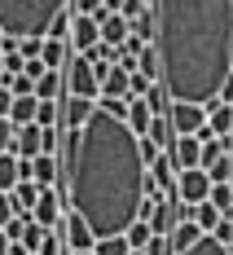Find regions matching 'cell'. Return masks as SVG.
Instances as JSON below:
<instances>
[{
	"label": "cell",
	"mask_w": 233,
	"mask_h": 255,
	"mask_svg": "<svg viewBox=\"0 0 233 255\" xmlns=\"http://www.w3.org/2000/svg\"><path fill=\"white\" fill-rule=\"evenodd\" d=\"M57 163H62L57 194L71 203V211L84 216V225L97 238L132 229L150 194V163L141 158V136L123 119L97 106V115L84 128L75 132L62 128Z\"/></svg>",
	"instance_id": "6da1fadb"
},
{
	"label": "cell",
	"mask_w": 233,
	"mask_h": 255,
	"mask_svg": "<svg viewBox=\"0 0 233 255\" xmlns=\"http://www.w3.org/2000/svg\"><path fill=\"white\" fill-rule=\"evenodd\" d=\"M154 53L172 102H220L233 75V0H154Z\"/></svg>",
	"instance_id": "7a4b0ae2"
},
{
	"label": "cell",
	"mask_w": 233,
	"mask_h": 255,
	"mask_svg": "<svg viewBox=\"0 0 233 255\" xmlns=\"http://www.w3.org/2000/svg\"><path fill=\"white\" fill-rule=\"evenodd\" d=\"M71 0H0V26L4 35H49L57 13H66Z\"/></svg>",
	"instance_id": "3957f363"
},
{
	"label": "cell",
	"mask_w": 233,
	"mask_h": 255,
	"mask_svg": "<svg viewBox=\"0 0 233 255\" xmlns=\"http://www.w3.org/2000/svg\"><path fill=\"white\" fill-rule=\"evenodd\" d=\"M66 93H75V97H102V75H97V66L84 57V53H75L71 57V66H66Z\"/></svg>",
	"instance_id": "277c9868"
},
{
	"label": "cell",
	"mask_w": 233,
	"mask_h": 255,
	"mask_svg": "<svg viewBox=\"0 0 233 255\" xmlns=\"http://www.w3.org/2000/svg\"><path fill=\"white\" fill-rule=\"evenodd\" d=\"M207 110H211V106H198V102H172V110H167L172 132H176V136L203 132V128H207Z\"/></svg>",
	"instance_id": "5b68a950"
},
{
	"label": "cell",
	"mask_w": 233,
	"mask_h": 255,
	"mask_svg": "<svg viewBox=\"0 0 233 255\" xmlns=\"http://www.w3.org/2000/svg\"><path fill=\"white\" fill-rule=\"evenodd\" d=\"M207 194H211V176L203 167H185L181 176H176V198L181 203L198 207V203H207Z\"/></svg>",
	"instance_id": "8992f818"
},
{
	"label": "cell",
	"mask_w": 233,
	"mask_h": 255,
	"mask_svg": "<svg viewBox=\"0 0 233 255\" xmlns=\"http://www.w3.org/2000/svg\"><path fill=\"white\" fill-rule=\"evenodd\" d=\"M176 176H181V167H176V154L163 150L150 163V189H158L163 198H176Z\"/></svg>",
	"instance_id": "52a82bcc"
},
{
	"label": "cell",
	"mask_w": 233,
	"mask_h": 255,
	"mask_svg": "<svg viewBox=\"0 0 233 255\" xmlns=\"http://www.w3.org/2000/svg\"><path fill=\"white\" fill-rule=\"evenodd\" d=\"M57 233H62V242L71 247V251H93L97 247V233L84 225V216L79 211H71V216H62V225H57Z\"/></svg>",
	"instance_id": "ba28073f"
},
{
	"label": "cell",
	"mask_w": 233,
	"mask_h": 255,
	"mask_svg": "<svg viewBox=\"0 0 233 255\" xmlns=\"http://www.w3.org/2000/svg\"><path fill=\"white\" fill-rule=\"evenodd\" d=\"M97 115V102L93 97H75V93H62V124L57 128H66V132H75V128H84L88 119Z\"/></svg>",
	"instance_id": "9c48e42d"
},
{
	"label": "cell",
	"mask_w": 233,
	"mask_h": 255,
	"mask_svg": "<svg viewBox=\"0 0 233 255\" xmlns=\"http://www.w3.org/2000/svg\"><path fill=\"white\" fill-rule=\"evenodd\" d=\"M97 40H102V22L88 18V13H71V49H75V53H88Z\"/></svg>",
	"instance_id": "30bf717a"
},
{
	"label": "cell",
	"mask_w": 233,
	"mask_h": 255,
	"mask_svg": "<svg viewBox=\"0 0 233 255\" xmlns=\"http://www.w3.org/2000/svg\"><path fill=\"white\" fill-rule=\"evenodd\" d=\"M62 207H66V198H62L57 189H44L40 203H35V211H31V220L44 225V229H57V225H62Z\"/></svg>",
	"instance_id": "8fae6325"
},
{
	"label": "cell",
	"mask_w": 233,
	"mask_h": 255,
	"mask_svg": "<svg viewBox=\"0 0 233 255\" xmlns=\"http://www.w3.org/2000/svg\"><path fill=\"white\" fill-rule=\"evenodd\" d=\"M31 180H35L40 189H57V185H62V163H57V154H35V158H31Z\"/></svg>",
	"instance_id": "7c38bea8"
},
{
	"label": "cell",
	"mask_w": 233,
	"mask_h": 255,
	"mask_svg": "<svg viewBox=\"0 0 233 255\" xmlns=\"http://www.w3.org/2000/svg\"><path fill=\"white\" fill-rule=\"evenodd\" d=\"M13 154L26 158V163H31L35 154H44V128H40V124H22V128H18V136H13Z\"/></svg>",
	"instance_id": "4fadbf2b"
},
{
	"label": "cell",
	"mask_w": 233,
	"mask_h": 255,
	"mask_svg": "<svg viewBox=\"0 0 233 255\" xmlns=\"http://www.w3.org/2000/svg\"><path fill=\"white\" fill-rule=\"evenodd\" d=\"M132 75H136V71H128L123 62L106 66V71H102V97H128V88H132Z\"/></svg>",
	"instance_id": "5bb4252c"
},
{
	"label": "cell",
	"mask_w": 233,
	"mask_h": 255,
	"mask_svg": "<svg viewBox=\"0 0 233 255\" xmlns=\"http://www.w3.org/2000/svg\"><path fill=\"white\" fill-rule=\"evenodd\" d=\"M172 154H176V167H203V136L194 132V136H176V145H172Z\"/></svg>",
	"instance_id": "9a60e30c"
},
{
	"label": "cell",
	"mask_w": 233,
	"mask_h": 255,
	"mask_svg": "<svg viewBox=\"0 0 233 255\" xmlns=\"http://www.w3.org/2000/svg\"><path fill=\"white\" fill-rule=\"evenodd\" d=\"M97 22H102V44L123 49V40L132 35V22H128V18H123V13H102Z\"/></svg>",
	"instance_id": "2e32d148"
},
{
	"label": "cell",
	"mask_w": 233,
	"mask_h": 255,
	"mask_svg": "<svg viewBox=\"0 0 233 255\" xmlns=\"http://www.w3.org/2000/svg\"><path fill=\"white\" fill-rule=\"evenodd\" d=\"M71 57H75L71 40H49V35H44V53H40V62H44L49 71H66V66H71Z\"/></svg>",
	"instance_id": "e0dca14e"
},
{
	"label": "cell",
	"mask_w": 233,
	"mask_h": 255,
	"mask_svg": "<svg viewBox=\"0 0 233 255\" xmlns=\"http://www.w3.org/2000/svg\"><path fill=\"white\" fill-rule=\"evenodd\" d=\"M18 180H26V163L18 154H0V194H13Z\"/></svg>",
	"instance_id": "ac0fdd59"
},
{
	"label": "cell",
	"mask_w": 233,
	"mask_h": 255,
	"mask_svg": "<svg viewBox=\"0 0 233 255\" xmlns=\"http://www.w3.org/2000/svg\"><path fill=\"white\" fill-rule=\"evenodd\" d=\"M207 132H211V136H233V106H229V102H211V110H207Z\"/></svg>",
	"instance_id": "d6986e66"
},
{
	"label": "cell",
	"mask_w": 233,
	"mask_h": 255,
	"mask_svg": "<svg viewBox=\"0 0 233 255\" xmlns=\"http://www.w3.org/2000/svg\"><path fill=\"white\" fill-rule=\"evenodd\" d=\"M62 93H66V71H44L35 79V97L40 102H62Z\"/></svg>",
	"instance_id": "ffe728a7"
},
{
	"label": "cell",
	"mask_w": 233,
	"mask_h": 255,
	"mask_svg": "<svg viewBox=\"0 0 233 255\" xmlns=\"http://www.w3.org/2000/svg\"><path fill=\"white\" fill-rule=\"evenodd\" d=\"M203 238V229L194 225V220H176V229L167 233V242H172V255H181V251H189L194 242Z\"/></svg>",
	"instance_id": "44dd1931"
},
{
	"label": "cell",
	"mask_w": 233,
	"mask_h": 255,
	"mask_svg": "<svg viewBox=\"0 0 233 255\" xmlns=\"http://www.w3.org/2000/svg\"><path fill=\"white\" fill-rule=\"evenodd\" d=\"M40 194H44V189H40L35 180H18V185H13V207H18V216H31L35 203H40Z\"/></svg>",
	"instance_id": "7402d4cb"
},
{
	"label": "cell",
	"mask_w": 233,
	"mask_h": 255,
	"mask_svg": "<svg viewBox=\"0 0 233 255\" xmlns=\"http://www.w3.org/2000/svg\"><path fill=\"white\" fill-rule=\"evenodd\" d=\"M145 141H154L158 150H172V145H176L172 119H167V115H154V124H150V132H145Z\"/></svg>",
	"instance_id": "603a6c76"
},
{
	"label": "cell",
	"mask_w": 233,
	"mask_h": 255,
	"mask_svg": "<svg viewBox=\"0 0 233 255\" xmlns=\"http://www.w3.org/2000/svg\"><path fill=\"white\" fill-rule=\"evenodd\" d=\"M150 124H154V110H150V102H145V97H136V102H132V110H128V128L136 132V136H145V132H150Z\"/></svg>",
	"instance_id": "cb8c5ba5"
},
{
	"label": "cell",
	"mask_w": 233,
	"mask_h": 255,
	"mask_svg": "<svg viewBox=\"0 0 233 255\" xmlns=\"http://www.w3.org/2000/svg\"><path fill=\"white\" fill-rule=\"evenodd\" d=\"M189 220H194V225H198L203 233H216V229H220V220H225V216H220V211H216L211 203H198V207H189Z\"/></svg>",
	"instance_id": "d4e9b609"
},
{
	"label": "cell",
	"mask_w": 233,
	"mask_h": 255,
	"mask_svg": "<svg viewBox=\"0 0 233 255\" xmlns=\"http://www.w3.org/2000/svg\"><path fill=\"white\" fill-rule=\"evenodd\" d=\"M181 255H233V247H225L220 238H211V233H203L189 251H181Z\"/></svg>",
	"instance_id": "484cf974"
},
{
	"label": "cell",
	"mask_w": 233,
	"mask_h": 255,
	"mask_svg": "<svg viewBox=\"0 0 233 255\" xmlns=\"http://www.w3.org/2000/svg\"><path fill=\"white\" fill-rule=\"evenodd\" d=\"M35 106H40V97H13V110H9V119L22 128V124H35Z\"/></svg>",
	"instance_id": "4316f807"
},
{
	"label": "cell",
	"mask_w": 233,
	"mask_h": 255,
	"mask_svg": "<svg viewBox=\"0 0 233 255\" xmlns=\"http://www.w3.org/2000/svg\"><path fill=\"white\" fill-rule=\"evenodd\" d=\"M0 84H9V88H13V97H35V75H31V71H18V75H4Z\"/></svg>",
	"instance_id": "83f0119b"
},
{
	"label": "cell",
	"mask_w": 233,
	"mask_h": 255,
	"mask_svg": "<svg viewBox=\"0 0 233 255\" xmlns=\"http://www.w3.org/2000/svg\"><path fill=\"white\" fill-rule=\"evenodd\" d=\"M93 251H97V255H132V242L123 238V233H115V238H97Z\"/></svg>",
	"instance_id": "f1b7e54d"
},
{
	"label": "cell",
	"mask_w": 233,
	"mask_h": 255,
	"mask_svg": "<svg viewBox=\"0 0 233 255\" xmlns=\"http://www.w3.org/2000/svg\"><path fill=\"white\" fill-rule=\"evenodd\" d=\"M136 71H141L145 79H154V84H158V75H163V71H158V53H154V44H145V49H141V57H136Z\"/></svg>",
	"instance_id": "f546056e"
},
{
	"label": "cell",
	"mask_w": 233,
	"mask_h": 255,
	"mask_svg": "<svg viewBox=\"0 0 233 255\" xmlns=\"http://www.w3.org/2000/svg\"><path fill=\"white\" fill-rule=\"evenodd\" d=\"M35 124L40 128H57L62 124V102H40L35 106Z\"/></svg>",
	"instance_id": "4dcf8cb0"
},
{
	"label": "cell",
	"mask_w": 233,
	"mask_h": 255,
	"mask_svg": "<svg viewBox=\"0 0 233 255\" xmlns=\"http://www.w3.org/2000/svg\"><path fill=\"white\" fill-rule=\"evenodd\" d=\"M211 176V185H225V180H233V154H225V158H216L211 167H203Z\"/></svg>",
	"instance_id": "1f68e13d"
},
{
	"label": "cell",
	"mask_w": 233,
	"mask_h": 255,
	"mask_svg": "<svg viewBox=\"0 0 233 255\" xmlns=\"http://www.w3.org/2000/svg\"><path fill=\"white\" fill-rule=\"evenodd\" d=\"M123 238L132 242V251H141V247H145V242L154 238V229H150V220H132V229L123 233Z\"/></svg>",
	"instance_id": "d6a6232c"
},
{
	"label": "cell",
	"mask_w": 233,
	"mask_h": 255,
	"mask_svg": "<svg viewBox=\"0 0 233 255\" xmlns=\"http://www.w3.org/2000/svg\"><path fill=\"white\" fill-rule=\"evenodd\" d=\"M102 110H106V115H115V119H123V124H128V110H132V102H128V97H102Z\"/></svg>",
	"instance_id": "836d02e7"
},
{
	"label": "cell",
	"mask_w": 233,
	"mask_h": 255,
	"mask_svg": "<svg viewBox=\"0 0 233 255\" xmlns=\"http://www.w3.org/2000/svg\"><path fill=\"white\" fill-rule=\"evenodd\" d=\"M40 255H66V242H62V233H57V229L44 233V242H40Z\"/></svg>",
	"instance_id": "e575fe53"
},
{
	"label": "cell",
	"mask_w": 233,
	"mask_h": 255,
	"mask_svg": "<svg viewBox=\"0 0 233 255\" xmlns=\"http://www.w3.org/2000/svg\"><path fill=\"white\" fill-rule=\"evenodd\" d=\"M49 40H71V9L53 18V26H49Z\"/></svg>",
	"instance_id": "d590c367"
},
{
	"label": "cell",
	"mask_w": 233,
	"mask_h": 255,
	"mask_svg": "<svg viewBox=\"0 0 233 255\" xmlns=\"http://www.w3.org/2000/svg\"><path fill=\"white\" fill-rule=\"evenodd\" d=\"M13 136H18V124L0 119V154H13Z\"/></svg>",
	"instance_id": "8d00e7d4"
},
{
	"label": "cell",
	"mask_w": 233,
	"mask_h": 255,
	"mask_svg": "<svg viewBox=\"0 0 233 255\" xmlns=\"http://www.w3.org/2000/svg\"><path fill=\"white\" fill-rule=\"evenodd\" d=\"M150 88H154V79H145L141 71L132 75V88H128V102H136V97H150Z\"/></svg>",
	"instance_id": "74e56055"
},
{
	"label": "cell",
	"mask_w": 233,
	"mask_h": 255,
	"mask_svg": "<svg viewBox=\"0 0 233 255\" xmlns=\"http://www.w3.org/2000/svg\"><path fill=\"white\" fill-rule=\"evenodd\" d=\"M71 13H88V18H102V0H71Z\"/></svg>",
	"instance_id": "f35d334b"
},
{
	"label": "cell",
	"mask_w": 233,
	"mask_h": 255,
	"mask_svg": "<svg viewBox=\"0 0 233 255\" xmlns=\"http://www.w3.org/2000/svg\"><path fill=\"white\" fill-rule=\"evenodd\" d=\"M44 233H49L44 225H35V220H31V225H26V233H22V242L31 247V251H40V242H44Z\"/></svg>",
	"instance_id": "ab89813d"
},
{
	"label": "cell",
	"mask_w": 233,
	"mask_h": 255,
	"mask_svg": "<svg viewBox=\"0 0 233 255\" xmlns=\"http://www.w3.org/2000/svg\"><path fill=\"white\" fill-rule=\"evenodd\" d=\"M141 251H145V255H172V242H167L163 233H154V238H150V242H145Z\"/></svg>",
	"instance_id": "60d3db41"
},
{
	"label": "cell",
	"mask_w": 233,
	"mask_h": 255,
	"mask_svg": "<svg viewBox=\"0 0 233 255\" xmlns=\"http://www.w3.org/2000/svg\"><path fill=\"white\" fill-rule=\"evenodd\" d=\"M13 216H18V207H13V194H0V229H4Z\"/></svg>",
	"instance_id": "b9f144b4"
},
{
	"label": "cell",
	"mask_w": 233,
	"mask_h": 255,
	"mask_svg": "<svg viewBox=\"0 0 233 255\" xmlns=\"http://www.w3.org/2000/svg\"><path fill=\"white\" fill-rule=\"evenodd\" d=\"M145 9H150V4H145V0H123V9H119V13H123V18H128V22H136V18H141V13H145Z\"/></svg>",
	"instance_id": "7bdbcfd3"
},
{
	"label": "cell",
	"mask_w": 233,
	"mask_h": 255,
	"mask_svg": "<svg viewBox=\"0 0 233 255\" xmlns=\"http://www.w3.org/2000/svg\"><path fill=\"white\" fill-rule=\"evenodd\" d=\"M9 110H13V88L0 84V119H9Z\"/></svg>",
	"instance_id": "ee69618b"
},
{
	"label": "cell",
	"mask_w": 233,
	"mask_h": 255,
	"mask_svg": "<svg viewBox=\"0 0 233 255\" xmlns=\"http://www.w3.org/2000/svg\"><path fill=\"white\" fill-rule=\"evenodd\" d=\"M158 154H163V150H158L154 141H145V136H141V158H145V163H154Z\"/></svg>",
	"instance_id": "f6af8a7d"
},
{
	"label": "cell",
	"mask_w": 233,
	"mask_h": 255,
	"mask_svg": "<svg viewBox=\"0 0 233 255\" xmlns=\"http://www.w3.org/2000/svg\"><path fill=\"white\" fill-rule=\"evenodd\" d=\"M220 102H229V106H233V75L225 79V88H220Z\"/></svg>",
	"instance_id": "bcb514c9"
},
{
	"label": "cell",
	"mask_w": 233,
	"mask_h": 255,
	"mask_svg": "<svg viewBox=\"0 0 233 255\" xmlns=\"http://www.w3.org/2000/svg\"><path fill=\"white\" fill-rule=\"evenodd\" d=\"M9 255H35V251H31L26 242H13V247H9Z\"/></svg>",
	"instance_id": "7dc6e473"
},
{
	"label": "cell",
	"mask_w": 233,
	"mask_h": 255,
	"mask_svg": "<svg viewBox=\"0 0 233 255\" xmlns=\"http://www.w3.org/2000/svg\"><path fill=\"white\" fill-rule=\"evenodd\" d=\"M102 9H106V13H119V9H123V0H102Z\"/></svg>",
	"instance_id": "c3c4849f"
},
{
	"label": "cell",
	"mask_w": 233,
	"mask_h": 255,
	"mask_svg": "<svg viewBox=\"0 0 233 255\" xmlns=\"http://www.w3.org/2000/svg\"><path fill=\"white\" fill-rule=\"evenodd\" d=\"M9 247H13V242H9V233L0 229V255H9Z\"/></svg>",
	"instance_id": "681fc988"
},
{
	"label": "cell",
	"mask_w": 233,
	"mask_h": 255,
	"mask_svg": "<svg viewBox=\"0 0 233 255\" xmlns=\"http://www.w3.org/2000/svg\"><path fill=\"white\" fill-rule=\"evenodd\" d=\"M66 255H97V251H66Z\"/></svg>",
	"instance_id": "f907efd6"
},
{
	"label": "cell",
	"mask_w": 233,
	"mask_h": 255,
	"mask_svg": "<svg viewBox=\"0 0 233 255\" xmlns=\"http://www.w3.org/2000/svg\"><path fill=\"white\" fill-rule=\"evenodd\" d=\"M0 79H4V53H0Z\"/></svg>",
	"instance_id": "816d5d0a"
},
{
	"label": "cell",
	"mask_w": 233,
	"mask_h": 255,
	"mask_svg": "<svg viewBox=\"0 0 233 255\" xmlns=\"http://www.w3.org/2000/svg\"><path fill=\"white\" fill-rule=\"evenodd\" d=\"M229 154H233V136H229Z\"/></svg>",
	"instance_id": "f5cc1de1"
},
{
	"label": "cell",
	"mask_w": 233,
	"mask_h": 255,
	"mask_svg": "<svg viewBox=\"0 0 233 255\" xmlns=\"http://www.w3.org/2000/svg\"><path fill=\"white\" fill-rule=\"evenodd\" d=\"M0 40H4V26H0Z\"/></svg>",
	"instance_id": "db71d44e"
},
{
	"label": "cell",
	"mask_w": 233,
	"mask_h": 255,
	"mask_svg": "<svg viewBox=\"0 0 233 255\" xmlns=\"http://www.w3.org/2000/svg\"><path fill=\"white\" fill-rule=\"evenodd\" d=\"M132 255H145V251H132Z\"/></svg>",
	"instance_id": "11a10c76"
},
{
	"label": "cell",
	"mask_w": 233,
	"mask_h": 255,
	"mask_svg": "<svg viewBox=\"0 0 233 255\" xmlns=\"http://www.w3.org/2000/svg\"><path fill=\"white\" fill-rule=\"evenodd\" d=\"M35 255H40V251H35Z\"/></svg>",
	"instance_id": "9f6ffc18"
}]
</instances>
